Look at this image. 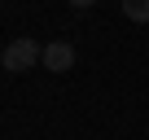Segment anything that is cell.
<instances>
[{
  "label": "cell",
  "instance_id": "1",
  "mask_svg": "<svg viewBox=\"0 0 149 140\" xmlns=\"http://www.w3.org/2000/svg\"><path fill=\"white\" fill-rule=\"evenodd\" d=\"M35 61H44V44H35L31 35H18L5 53H0V66H5L9 75H22V70H31Z\"/></svg>",
  "mask_w": 149,
  "mask_h": 140
},
{
  "label": "cell",
  "instance_id": "2",
  "mask_svg": "<svg viewBox=\"0 0 149 140\" xmlns=\"http://www.w3.org/2000/svg\"><path fill=\"white\" fill-rule=\"evenodd\" d=\"M44 70H53V75H66V70H74V44H66V40L44 44Z\"/></svg>",
  "mask_w": 149,
  "mask_h": 140
},
{
  "label": "cell",
  "instance_id": "3",
  "mask_svg": "<svg viewBox=\"0 0 149 140\" xmlns=\"http://www.w3.org/2000/svg\"><path fill=\"white\" fill-rule=\"evenodd\" d=\"M127 22H149V0H123Z\"/></svg>",
  "mask_w": 149,
  "mask_h": 140
},
{
  "label": "cell",
  "instance_id": "4",
  "mask_svg": "<svg viewBox=\"0 0 149 140\" xmlns=\"http://www.w3.org/2000/svg\"><path fill=\"white\" fill-rule=\"evenodd\" d=\"M70 5H74V9H92L97 0H70Z\"/></svg>",
  "mask_w": 149,
  "mask_h": 140
}]
</instances>
